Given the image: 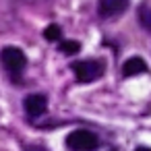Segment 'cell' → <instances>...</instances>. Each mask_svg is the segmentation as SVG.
I'll use <instances>...</instances> for the list:
<instances>
[{"instance_id": "obj_1", "label": "cell", "mask_w": 151, "mask_h": 151, "mask_svg": "<svg viewBox=\"0 0 151 151\" xmlns=\"http://www.w3.org/2000/svg\"><path fill=\"white\" fill-rule=\"evenodd\" d=\"M0 62H2V66L13 75V79H19L21 73H23L25 66H27V58H25L23 50H19V48H15V46L2 48V52H0Z\"/></svg>"}, {"instance_id": "obj_2", "label": "cell", "mask_w": 151, "mask_h": 151, "mask_svg": "<svg viewBox=\"0 0 151 151\" xmlns=\"http://www.w3.org/2000/svg\"><path fill=\"white\" fill-rule=\"evenodd\" d=\"M70 68L79 83H91L104 75L106 64H104V60H81V62H73Z\"/></svg>"}, {"instance_id": "obj_3", "label": "cell", "mask_w": 151, "mask_h": 151, "mask_svg": "<svg viewBox=\"0 0 151 151\" xmlns=\"http://www.w3.org/2000/svg\"><path fill=\"white\" fill-rule=\"evenodd\" d=\"M97 145H99L97 134L91 130H85V128L73 130L66 137V147L70 151H93V149H97Z\"/></svg>"}, {"instance_id": "obj_4", "label": "cell", "mask_w": 151, "mask_h": 151, "mask_svg": "<svg viewBox=\"0 0 151 151\" xmlns=\"http://www.w3.org/2000/svg\"><path fill=\"white\" fill-rule=\"evenodd\" d=\"M23 108L29 118H40L48 108V97L44 93H31L23 99Z\"/></svg>"}, {"instance_id": "obj_5", "label": "cell", "mask_w": 151, "mask_h": 151, "mask_svg": "<svg viewBox=\"0 0 151 151\" xmlns=\"http://www.w3.org/2000/svg\"><path fill=\"white\" fill-rule=\"evenodd\" d=\"M126 6H128V0H97V11L104 19H110V17L124 13Z\"/></svg>"}, {"instance_id": "obj_6", "label": "cell", "mask_w": 151, "mask_h": 151, "mask_svg": "<svg viewBox=\"0 0 151 151\" xmlns=\"http://www.w3.org/2000/svg\"><path fill=\"white\" fill-rule=\"evenodd\" d=\"M141 73H147V64L139 56H132L122 64V75L124 77H134V75H141Z\"/></svg>"}, {"instance_id": "obj_7", "label": "cell", "mask_w": 151, "mask_h": 151, "mask_svg": "<svg viewBox=\"0 0 151 151\" xmlns=\"http://www.w3.org/2000/svg\"><path fill=\"white\" fill-rule=\"evenodd\" d=\"M79 50H81V44L75 42V40H64V42H60V52L66 54V56H73V54H77Z\"/></svg>"}, {"instance_id": "obj_8", "label": "cell", "mask_w": 151, "mask_h": 151, "mask_svg": "<svg viewBox=\"0 0 151 151\" xmlns=\"http://www.w3.org/2000/svg\"><path fill=\"white\" fill-rule=\"evenodd\" d=\"M60 35H62V29H60V25H56V23H52V25H48V27L44 29V37H46L48 42H58Z\"/></svg>"}, {"instance_id": "obj_9", "label": "cell", "mask_w": 151, "mask_h": 151, "mask_svg": "<svg viewBox=\"0 0 151 151\" xmlns=\"http://www.w3.org/2000/svg\"><path fill=\"white\" fill-rule=\"evenodd\" d=\"M139 19H141V25H143L147 31H151V9H141Z\"/></svg>"}, {"instance_id": "obj_10", "label": "cell", "mask_w": 151, "mask_h": 151, "mask_svg": "<svg viewBox=\"0 0 151 151\" xmlns=\"http://www.w3.org/2000/svg\"><path fill=\"white\" fill-rule=\"evenodd\" d=\"M23 151H48L46 147H42V145H27Z\"/></svg>"}, {"instance_id": "obj_11", "label": "cell", "mask_w": 151, "mask_h": 151, "mask_svg": "<svg viewBox=\"0 0 151 151\" xmlns=\"http://www.w3.org/2000/svg\"><path fill=\"white\" fill-rule=\"evenodd\" d=\"M134 151H151V149H149V147H137Z\"/></svg>"}]
</instances>
